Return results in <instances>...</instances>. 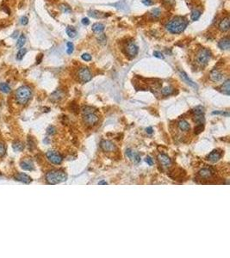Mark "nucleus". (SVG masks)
Here are the masks:
<instances>
[{
    "label": "nucleus",
    "instance_id": "obj_30",
    "mask_svg": "<svg viewBox=\"0 0 230 258\" xmlns=\"http://www.w3.org/2000/svg\"><path fill=\"white\" fill-rule=\"evenodd\" d=\"M161 93H162L163 96H166V97L170 96V95H172L173 93V88H171V87H169V86H168V87H166V88L162 89Z\"/></svg>",
    "mask_w": 230,
    "mask_h": 258
},
{
    "label": "nucleus",
    "instance_id": "obj_49",
    "mask_svg": "<svg viewBox=\"0 0 230 258\" xmlns=\"http://www.w3.org/2000/svg\"><path fill=\"white\" fill-rule=\"evenodd\" d=\"M18 33H19V32H18V31H17V30H16V31H15L14 33H13V34H12V35H11V37H12V38H14V39H16V37H17V35H18Z\"/></svg>",
    "mask_w": 230,
    "mask_h": 258
},
{
    "label": "nucleus",
    "instance_id": "obj_34",
    "mask_svg": "<svg viewBox=\"0 0 230 258\" xmlns=\"http://www.w3.org/2000/svg\"><path fill=\"white\" fill-rule=\"evenodd\" d=\"M61 97H62V93L59 90H57V91L54 92V94L51 96V99L54 101L59 100Z\"/></svg>",
    "mask_w": 230,
    "mask_h": 258
},
{
    "label": "nucleus",
    "instance_id": "obj_42",
    "mask_svg": "<svg viewBox=\"0 0 230 258\" xmlns=\"http://www.w3.org/2000/svg\"><path fill=\"white\" fill-rule=\"evenodd\" d=\"M212 115H222L229 117V112H223V111H214V112H212Z\"/></svg>",
    "mask_w": 230,
    "mask_h": 258
},
{
    "label": "nucleus",
    "instance_id": "obj_35",
    "mask_svg": "<svg viewBox=\"0 0 230 258\" xmlns=\"http://www.w3.org/2000/svg\"><path fill=\"white\" fill-rule=\"evenodd\" d=\"M194 120L198 124L204 123V117H203V115H194Z\"/></svg>",
    "mask_w": 230,
    "mask_h": 258
},
{
    "label": "nucleus",
    "instance_id": "obj_51",
    "mask_svg": "<svg viewBox=\"0 0 230 258\" xmlns=\"http://www.w3.org/2000/svg\"><path fill=\"white\" fill-rule=\"evenodd\" d=\"M98 184H99V185H102V184H103V185H107L108 183H107V182H105V181H100V182L98 183Z\"/></svg>",
    "mask_w": 230,
    "mask_h": 258
},
{
    "label": "nucleus",
    "instance_id": "obj_7",
    "mask_svg": "<svg viewBox=\"0 0 230 258\" xmlns=\"http://www.w3.org/2000/svg\"><path fill=\"white\" fill-rule=\"evenodd\" d=\"M46 157L47 158V160L54 164H60L63 161V158H62V156L57 152H54V151H49L47 152L46 154Z\"/></svg>",
    "mask_w": 230,
    "mask_h": 258
},
{
    "label": "nucleus",
    "instance_id": "obj_3",
    "mask_svg": "<svg viewBox=\"0 0 230 258\" xmlns=\"http://www.w3.org/2000/svg\"><path fill=\"white\" fill-rule=\"evenodd\" d=\"M67 179V174L62 171H51L46 174V181L47 182V183L52 185L65 182Z\"/></svg>",
    "mask_w": 230,
    "mask_h": 258
},
{
    "label": "nucleus",
    "instance_id": "obj_32",
    "mask_svg": "<svg viewBox=\"0 0 230 258\" xmlns=\"http://www.w3.org/2000/svg\"><path fill=\"white\" fill-rule=\"evenodd\" d=\"M160 15H161V11L159 8H154L151 11V16L154 18H158Z\"/></svg>",
    "mask_w": 230,
    "mask_h": 258
},
{
    "label": "nucleus",
    "instance_id": "obj_1",
    "mask_svg": "<svg viewBox=\"0 0 230 258\" xmlns=\"http://www.w3.org/2000/svg\"><path fill=\"white\" fill-rule=\"evenodd\" d=\"M186 26L187 21L185 18L181 16H176L166 24V28L172 34H180L185 29Z\"/></svg>",
    "mask_w": 230,
    "mask_h": 258
},
{
    "label": "nucleus",
    "instance_id": "obj_20",
    "mask_svg": "<svg viewBox=\"0 0 230 258\" xmlns=\"http://www.w3.org/2000/svg\"><path fill=\"white\" fill-rule=\"evenodd\" d=\"M218 47L221 49L223 50H229L230 48V41L229 37H225L223 39H222L219 42H218Z\"/></svg>",
    "mask_w": 230,
    "mask_h": 258
},
{
    "label": "nucleus",
    "instance_id": "obj_36",
    "mask_svg": "<svg viewBox=\"0 0 230 258\" xmlns=\"http://www.w3.org/2000/svg\"><path fill=\"white\" fill-rule=\"evenodd\" d=\"M204 129V126H203V123H201V124H197V126L195 128L194 131H195V133L196 134H199L201 133L203 131Z\"/></svg>",
    "mask_w": 230,
    "mask_h": 258
},
{
    "label": "nucleus",
    "instance_id": "obj_27",
    "mask_svg": "<svg viewBox=\"0 0 230 258\" xmlns=\"http://www.w3.org/2000/svg\"><path fill=\"white\" fill-rule=\"evenodd\" d=\"M201 14H202V12L200 11H198V10H197V9H195V10H193V11H192V12H191L190 18H191V20H192V21H197V20L200 18Z\"/></svg>",
    "mask_w": 230,
    "mask_h": 258
},
{
    "label": "nucleus",
    "instance_id": "obj_40",
    "mask_svg": "<svg viewBox=\"0 0 230 258\" xmlns=\"http://www.w3.org/2000/svg\"><path fill=\"white\" fill-rule=\"evenodd\" d=\"M81 58L85 61H91V55H90L89 54H83L81 55Z\"/></svg>",
    "mask_w": 230,
    "mask_h": 258
},
{
    "label": "nucleus",
    "instance_id": "obj_5",
    "mask_svg": "<svg viewBox=\"0 0 230 258\" xmlns=\"http://www.w3.org/2000/svg\"><path fill=\"white\" fill-rule=\"evenodd\" d=\"M209 59H210V52L205 48L201 49L197 54V61L199 65H201L202 66L208 64Z\"/></svg>",
    "mask_w": 230,
    "mask_h": 258
},
{
    "label": "nucleus",
    "instance_id": "obj_21",
    "mask_svg": "<svg viewBox=\"0 0 230 258\" xmlns=\"http://www.w3.org/2000/svg\"><path fill=\"white\" fill-rule=\"evenodd\" d=\"M178 128L180 129L181 131H189L190 129V124L187 122L185 120H182L178 122Z\"/></svg>",
    "mask_w": 230,
    "mask_h": 258
},
{
    "label": "nucleus",
    "instance_id": "obj_8",
    "mask_svg": "<svg viewBox=\"0 0 230 258\" xmlns=\"http://www.w3.org/2000/svg\"><path fill=\"white\" fill-rule=\"evenodd\" d=\"M14 178L16 181L21 182V183H23L25 184H29V183H30L32 182L31 177L29 176H28V175L24 174V173H17V174H16L14 176Z\"/></svg>",
    "mask_w": 230,
    "mask_h": 258
},
{
    "label": "nucleus",
    "instance_id": "obj_10",
    "mask_svg": "<svg viewBox=\"0 0 230 258\" xmlns=\"http://www.w3.org/2000/svg\"><path fill=\"white\" fill-rule=\"evenodd\" d=\"M126 52L127 54L130 57H135L138 54V47L134 43H130L126 47Z\"/></svg>",
    "mask_w": 230,
    "mask_h": 258
},
{
    "label": "nucleus",
    "instance_id": "obj_44",
    "mask_svg": "<svg viewBox=\"0 0 230 258\" xmlns=\"http://www.w3.org/2000/svg\"><path fill=\"white\" fill-rule=\"evenodd\" d=\"M142 2L143 4L146 5V6H150V5H152L154 4V2L152 0H142Z\"/></svg>",
    "mask_w": 230,
    "mask_h": 258
},
{
    "label": "nucleus",
    "instance_id": "obj_12",
    "mask_svg": "<svg viewBox=\"0 0 230 258\" xmlns=\"http://www.w3.org/2000/svg\"><path fill=\"white\" fill-rule=\"evenodd\" d=\"M158 160L159 162L160 163V164H162L165 167H169L172 164L171 158L166 154H159L158 156Z\"/></svg>",
    "mask_w": 230,
    "mask_h": 258
},
{
    "label": "nucleus",
    "instance_id": "obj_38",
    "mask_svg": "<svg viewBox=\"0 0 230 258\" xmlns=\"http://www.w3.org/2000/svg\"><path fill=\"white\" fill-rule=\"evenodd\" d=\"M67 53L68 54H72L73 50H74V47H73V44L72 42H67Z\"/></svg>",
    "mask_w": 230,
    "mask_h": 258
},
{
    "label": "nucleus",
    "instance_id": "obj_33",
    "mask_svg": "<svg viewBox=\"0 0 230 258\" xmlns=\"http://www.w3.org/2000/svg\"><path fill=\"white\" fill-rule=\"evenodd\" d=\"M192 113L195 115H203L204 113V110H203V108L202 106H198V107H196L195 109H192Z\"/></svg>",
    "mask_w": 230,
    "mask_h": 258
},
{
    "label": "nucleus",
    "instance_id": "obj_15",
    "mask_svg": "<svg viewBox=\"0 0 230 258\" xmlns=\"http://www.w3.org/2000/svg\"><path fill=\"white\" fill-rule=\"evenodd\" d=\"M213 171L209 168H203L199 171L198 172V175L201 178H203V179H209L212 176H213Z\"/></svg>",
    "mask_w": 230,
    "mask_h": 258
},
{
    "label": "nucleus",
    "instance_id": "obj_23",
    "mask_svg": "<svg viewBox=\"0 0 230 258\" xmlns=\"http://www.w3.org/2000/svg\"><path fill=\"white\" fill-rule=\"evenodd\" d=\"M26 43V36L23 35V34H22L21 35V36L18 38V40H17V42H16V47L18 48V49H20V48H22L23 47V45Z\"/></svg>",
    "mask_w": 230,
    "mask_h": 258
},
{
    "label": "nucleus",
    "instance_id": "obj_45",
    "mask_svg": "<svg viewBox=\"0 0 230 258\" xmlns=\"http://www.w3.org/2000/svg\"><path fill=\"white\" fill-rule=\"evenodd\" d=\"M145 161H146V163L148 165H153V164H154V161H153V159L150 158V157H146V159H145Z\"/></svg>",
    "mask_w": 230,
    "mask_h": 258
},
{
    "label": "nucleus",
    "instance_id": "obj_14",
    "mask_svg": "<svg viewBox=\"0 0 230 258\" xmlns=\"http://www.w3.org/2000/svg\"><path fill=\"white\" fill-rule=\"evenodd\" d=\"M230 28V23L229 18V17H225L223 18L220 23H219V29L222 32H227L229 30Z\"/></svg>",
    "mask_w": 230,
    "mask_h": 258
},
{
    "label": "nucleus",
    "instance_id": "obj_26",
    "mask_svg": "<svg viewBox=\"0 0 230 258\" xmlns=\"http://www.w3.org/2000/svg\"><path fill=\"white\" fill-rule=\"evenodd\" d=\"M11 87L8 84L0 83V91H2L4 94H8V93L11 92Z\"/></svg>",
    "mask_w": 230,
    "mask_h": 258
},
{
    "label": "nucleus",
    "instance_id": "obj_47",
    "mask_svg": "<svg viewBox=\"0 0 230 258\" xmlns=\"http://www.w3.org/2000/svg\"><path fill=\"white\" fill-rule=\"evenodd\" d=\"M81 23H82V24H84V25H89V23H90V21H89V19L88 18H83L82 19V21H81Z\"/></svg>",
    "mask_w": 230,
    "mask_h": 258
},
{
    "label": "nucleus",
    "instance_id": "obj_48",
    "mask_svg": "<svg viewBox=\"0 0 230 258\" xmlns=\"http://www.w3.org/2000/svg\"><path fill=\"white\" fill-rule=\"evenodd\" d=\"M98 41H101L100 42L105 43V42H106V38H105V35H101L100 36H99V38H98Z\"/></svg>",
    "mask_w": 230,
    "mask_h": 258
},
{
    "label": "nucleus",
    "instance_id": "obj_37",
    "mask_svg": "<svg viewBox=\"0 0 230 258\" xmlns=\"http://www.w3.org/2000/svg\"><path fill=\"white\" fill-rule=\"evenodd\" d=\"M6 153V147L4 145V144L0 142V158L4 157Z\"/></svg>",
    "mask_w": 230,
    "mask_h": 258
},
{
    "label": "nucleus",
    "instance_id": "obj_43",
    "mask_svg": "<svg viewBox=\"0 0 230 258\" xmlns=\"http://www.w3.org/2000/svg\"><path fill=\"white\" fill-rule=\"evenodd\" d=\"M154 56L156 58H159V59H164L163 54L160 52H159V51H154Z\"/></svg>",
    "mask_w": 230,
    "mask_h": 258
},
{
    "label": "nucleus",
    "instance_id": "obj_46",
    "mask_svg": "<svg viewBox=\"0 0 230 258\" xmlns=\"http://www.w3.org/2000/svg\"><path fill=\"white\" fill-rule=\"evenodd\" d=\"M42 58H43V54H38V56L36 57V64H40L42 60Z\"/></svg>",
    "mask_w": 230,
    "mask_h": 258
},
{
    "label": "nucleus",
    "instance_id": "obj_6",
    "mask_svg": "<svg viewBox=\"0 0 230 258\" xmlns=\"http://www.w3.org/2000/svg\"><path fill=\"white\" fill-rule=\"evenodd\" d=\"M78 78L81 83H87L91 79L92 75L91 71L87 67H82L78 72Z\"/></svg>",
    "mask_w": 230,
    "mask_h": 258
},
{
    "label": "nucleus",
    "instance_id": "obj_39",
    "mask_svg": "<svg viewBox=\"0 0 230 258\" xmlns=\"http://www.w3.org/2000/svg\"><path fill=\"white\" fill-rule=\"evenodd\" d=\"M55 132H56V129H55V128H54V126H49V127L47 128V134H49V135H53V134H54Z\"/></svg>",
    "mask_w": 230,
    "mask_h": 258
},
{
    "label": "nucleus",
    "instance_id": "obj_13",
    "mask_svg": "<svg viewBox=\"0 0 230 258\" xmlns=\"http://www.w3.org/2000/svg\"><path fill=\"white\" fill-rule=\"evenodd\" d=\"M222 152H220V151H218V150H214V151H212V152L208 155L207 158H208L210 162L216 163V162H217L220 158H222Z\"/></svg>",
    "mask_w": 230,
    "mask_h": 258
},
{
    "label": "nucleus",
    "instance_id": "obj_18",
    "mask_svg": "<svg viewBox=\"0 0 230 258\" xmlns=\"http://www.w3.org/2000/svg\"><path fill=\"white\" fill-rule=\"evenodd\" d=\"M209 78H210V80L213 82H219L222 78V74L219 71L215 69V70L211 71L210 74H209Z\"/></svg>",
    "mask_w": 230,
    "mask_h": 258
},
{
    "label": "nucleus",
    "instance_id": "obj_29",
    "mask_svg": "<svg viewBox=\"0 0 230 258\" xmlns=\"http://www.w3.org/2000/svg\"><path fill=\"white\" fill-rule=\"evenodd\" d=\"M26 54H27V49L26 48H23V47L20 48L19 51H18V53H17V54H16V59L17 60H22L23 58L24 57V55Z\"/></svg>",
    "mask_w": 230,
    "mask_h": 258
},
{
    "label": "nucleus",
    "instance_id": "obj_50",
    "mask_svg": "<svg viewBox=\"0 0 230 258\" xmlns=\"http://www.w3.org/2000/svg\"><path fill=\"white\" fill-rule=\"evenodd\" d=\"M146 133H149V134H151L152 133H153V128H151V127H149V128H146Z\"/></svg>",
    "mask_w": 230,
    "mask_h": 258
},
{
    "label": "nucleus",
    "instance_id": "obj_25",
    "mask_svg": "<svg viewBox=\"0 0 230 258\" xmlns=\"http://www.w3.org/2000/svg\"><path fill=\"white\" fill-rule=\"evenodd\" d=\"M66 33L67 35L70 37V38H74L76 35H77V31L74 27H71V26H68L67 29H66Z\"/></svg>",
    "mask_w": 230,
    "mask_h": 258
},
{
    "label": "nucleus",
    "instance_id": "obj_19",
    "mask_svg": "<svg viewBox=\"0 0 230 258\" xmlns=\"http://www.w3.org/2000/svg\"><path fill=\"white\" fill-rule=\"evenodd\" d=\"M126 154H127V156H128L130 159L135 161L136 163H139V162L141 161V157H140V155H139L137 152H134L133 150H131V149H128V150L126 151Z\"/></svg>",
    "mask_w": 230,
    "mask_h": 258
},
{
    "label": "nucleus",
    "instance_id": "obj_22",
    "mask_svg": "<svg viewBox=\"0 0 230 258\" xmlns=\"http://www.w3.org/2000/svg\"><path fill=\"white\" fill-rule=\"evenodd\" d=\"M104 30V25L101 23H97L92 25V31L95 33H101Z\"/></svg>",
    "mask_w": 230,
    "mask_h": 258
},
{
    "label": "nucleus",
    "instance_id": "obj_24",
    "mask_svg": "<svg viewBox=\"0 0 230 258\" xmlns=\"http://www.w3.org/2000/svg\"><path fill=\"white\" fill-rule=\"evenodd\" d=\"M12 148H13V150H14L15 152H22L23 150L24 145H23V144L22 143V142H20V141H15L13 145H12Z\"/></svg>",
    "mask_w": 230,
    "mask_h": 258
},
{
    "label": "nucleus",
    "instance_id": "obj_17",
    "mask_svg": "<svg viewBox=\"0 0 230 258\" xmlns=\"http://www.w3.org/2000/svg\"><path fill=\"white\" fill-rule=\"evenodd\" d=\"M88 15L93 18H97V19H102V18H105V17H108L109 16H110L108 13H103V12H101V11H91L88 12Z\"/></svg>",
    "mask_w": 230,
    "mask_h": 258
},
{
    "label": "nucleus",
    "instance_id": "obj_28",
    "mask_svg": "<svg viewBox=\"0 0 230 258\" xmlns=\"http://www.w3.org/2000/svg\"><path fill=\"white\" fill-rule=\"evenodd\" d=\"M229 80H227L225 83H223V85L222 86V92L225 93L226 95H229L230 93V86H229Z\"/></svg>",
    "mask_w": 230,
    "mask_h": 258
},
{
    "label": "nucleus",
    "instance_id": "obj_16",
    "mask_svg": "<svg viewBox=\"0 0 230 258\" xmlns=\"http://www.w3.org/2000/svg\"><path fill=\"white\" fill-rule=\"evenodd\" d=\"M179 73H180V77H181V78L186 83L187 85H189L190 86H191L192 88H194V89H197V85L187 76V74L185 72H184V71H179Z\"/></svg>",
    "mask_w": 230,
    "mask_h": 258
},
{
    "label": "nucleus",
    "instance_id": "obj_11",
    "mask_svg": "<svg viewBox=\"0 0 230 258\" xmlns=\"http://www.w3.org/2000/svg\"><path fill=\"white\" fill-rule=\"evenodd\" d=\"M20 166L23 170L24 171H32L35 170V166L33 162L30 159H23L21 163H20Z\"/></svg>",
    "mask_w": 230,
    "mask_h": 258
},
{
    "label": "nucleus",
    "instance_id": "obj_41",
    "mask_svg": "<svg viewBox=\"0 0 230 258\" xmlns=\"http://www.w3.org/2000/svg\"><path fill=\"white\" fill-rule=\"evenodd\" d=\"M28 23H29V18L27 16H22V18H21V24L25 26V25L28 24Z\"/></svg>",
    "mask_w": 230,
    "mask_h": 258
},
{
    "label": "nucleus",
    "instance_id": "obj_4",
    "mask_svg": "<svg viewBox=\"0 0 230 258\" xmlns=\"http://www.w3.org/2000/svg\"><path fill=\"white\" fill-rule=\"evenodd\" d=\"M83 119H84V121L86 123V125L92 127L98 123L99 117L95 114L92 108L86 107L83 109Z\"/></svg>",
    "mask_w": 230,
    "mask_h": 258
},
{
    "label": "nucleus",
    "instance_id": "obj_2",
    "mask_svg": "<svg viewBox=\"0 0 230 258\" xmlns=\"http://www.w3.org/2000/svg\"><path fill=\"white\" fill-rule=\"evenodd\" d=\"M32 96V90L28 86H21L16 91V101L18 104H26Z\"/></svg>",
    "mask_w": 230,
    "mask_h": 258
},
{
    "label": "nucleus",
    "instance_id": "obj_31",
    "mask_svg": "<svg viewBox=\"0 0 230 258\" xmlns=\"http://www.w3.org/2000/svg\"><path fill=\"white\" fill-rule=\"evenodd\" d=\"M59 9H60L61 11L64 12V13H70V12L72 11L70 6L67 5V4H60V5H59Z\"/></svg>",
    "mask_w": 230,
    "mask_h": 258
},
{
    "label": "nucleus",
    "instance_id": "obj_9",
    "mask_svg": "<svg viewBox=\"0 0 230 258\" xmlns=\"http://www.w3.org/2000/svg\"><path fill=\"white\" fill-rule=\"evenodd\" d=\"M100 147L104 152H113L115 149V145L110 140H102L100 143Z\"/></svg>",
    "mask_w": 230,
    "mask_h": 258
}]
</instances>
